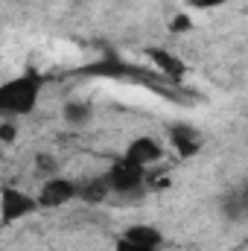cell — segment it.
<instances>
[{
	"label": "cell",
	"instance_id": "6da1fadb",
	"mask_svg": "<svg viewBox=\"0 0 248 251\" xmlns=\"http://www.w3.org/2000/svg\"><path fill=\"white\" fill-rule=\"evenodd\" d=\"M41 97V76L38 73H21L15 79H6L0 85V117L15 120L35 111Z\"/></svg>",
	"mask_w": 248,
	"mask_h": 251
},
{
	"label": "cell",
	"instance_id": "7a4b0ae2",
	"mask_svg": "<svg viewBox=\"0 0 248 251\" xmlns=\"http://www.w3.org/2000/svg\"><path fill=\"white\" fill-rule=\"evenodd\" d=\"M105 178V184H108V193H137V190L146 184V170L140 167V164H134V161H128V158H117L111 167H108V173L102 176Z\"/></svg>",
	"mask_w": 248,
	"mask_h": 251
},
{
	"label": "cell",
	"instance_id": "3957f363",
	"mask_svg": "<svg viewBox=\"0 0 248 251\" xmlns=\"http://www.w3.org/2000/svg\"><path fill=\"white\" fill-rule=\"evenodd\" d=\"M38 199L35 193H26L21 187H3L0 190V222H21L32 213H38Z\"/></svg>",
	"mask_w": 248,
	"mask_h": 251
},
{
	"label": "cell",
	"instance_id": "277c9868",
	"mask_svg": "<svg viewBox=\"0 0 248 251\" xmlns=\"http://www.w3.org/2000/svg\"><path fill=\"white\" fill-rule=\"evenodd\" d=\"M35 199H38V207H50V210L53 207H64L73 199H79V184L73 178L62 176V173H56V176L41 178V187L35 193Z\"/></svg>",
	"mask_w": 248,
	"mask_h": 251
},
{
	"label": "cell",
	"instance_id": "5b68a950",
	"mask_svg": "<svg viewBox=\"0 0 248 251\" xmlns=\"http://www.w3.org/2000/svg\"><path fill=\"white\" fill-rule=\"evenodd\" d=\"M164 155H167L164 143H161L158 137H152V134L131 137V140H128V146H125V158H128V161H134V164H140L143 170H149L152 164H161V161H164Z\"/></svg>",
	"mask_w": 248,
	"mask_h": 251
},
{
	"label": "cell",
	"instance_id": "8992f818",
	"mask_svg": "<svg viewBox=\"0 0 248 251\" xmlns=\"http://www.w3.org/2000/svg\"><path fill=\"white\" fill-rule=\"evenodd\" d=\"M149 62L155 64L167 79H173V82H178V79H184V73H187V67H184V62L175 56V53H170V50H164V47H152L149 53Z\"/></svg>",
	"mask_w": 248,
	"mask_h": 251
},
{
	"label": "cell",
	"instance_id": "52a82bcc",
	"mask_svg": "<svg viewBox=\"0 0 248 251\" xmlns=\"http://www.w3.org/2000/svg\"><path fill=\"white\" fill-rule=\"evenodd\" d=\"M123 237H128V240H134L137 246H146V249L158 251L161 246H164V234L155 228V225H146V222H134V225H128L123 231Z\"/></svg>",
	"mask_w": 248,
	"mask_h": 251
},
{
	"label": "cell",
	"instance_id": "ba28073f",
	"mask_svg": "<svg viewBox=\"0 0 248 251\" xmlns=\"http://www.w3.org/2000/svg\"><path fill=\"white\" fill-rule=\"evenodd\" d=\"M170 140H173V146H175V152H178L181 158H193V155H198V149H201L198 134L190 131V128H184V126L173 128V131H170Z\"/></svg>",
	"mask_w": 248,
	"mask_h": 251
},
{
	"label": "cell",
	"instance_id": "9c48e42d",
	"mask_svg": "<svg viewBox=\"0 0 248 251\" xmlns=\"http://www.w3.org/2000/svg\"><path fill=\"white\" fill-rule=\"evenodd\" d=\"M91 117H94V105L85 100H70L62 105V120L67 126H85L91 123Z\"/></svg>",
	"mask_w": 248,
	"mask_h": 251
},
{
	"label": "cell",
	"instance_id": "30bf717a",
	"mask_svg": "<svg viewBox=\"0 0 248 251\" xmlns=\"http://www.w3.org/2000/svg\"><path fill=\"white\" fill-rule=\"evenodd\" d=\"M79 199H85L88 204L105 201V199H108V184H105V178H94V181H88V184H79Z\"/></svg>",
	"mask_w": 248,
	"mask_h": 251
},
{
	"label": "cell",
	"instance_id": "8fae6325",
	"mask_svg": "<svg viewBox=\"0 0 248 251\" xmlns=\"http://www.w3.org/2000/svg\"><path fill=\"white\" fill-rule=\"evenodd\" d=\"M35 170H38L41 178L56 176V173H59V161H56L53 155H47V152H38V155H35Z\"/></svg>",
	"mask_w": 248,
	"mask_h": 251
},
{
	"label": "cell",
	"instance_id": "7c38bea8",
	"mask_svg": "<svg viewBox=\"0 0 248 251\" xmlns=\"http://www.w3.org/2000/svg\"><path fill=\"white\" fill-rule=\"evenodd\" d=\"M18 140V126L15 120H3L0 123V143H15Z\"/></svg>",
	"mask_w": 248,
	"mask_h": 251
},
{
	"label": "cell",
	"instance_id": "4fadbf2b",
	"mask_svg": "<svg viewBox=\"0 0 248 251\" xmlns=\"http://www.w3.org/2000/svg\"><path fill=\"white\" fill-rule=\"evenodd\" d=\"M111 251H152V249H146V246H137L134 240H128V237H117L114 240V246H111Z\"/></svg>",
	"mask_w": 248,
	"mask_h": 251
},
{
	"label": "cell",
	"instance_id": "5bb4252c",
	"mask_svg": "<svg viewBox=\"0 0 248 251\" xmlns=\"http://www.w3.org/2000/svg\"><path fill=\"white\" fill-rule=\"evenodd\" d=\"M184 3L190 6V9H204V12H207V9H219V6H225L228 0H184Z\"/></svg>",
	"mask_w": 248,
	"mask_h": 251
},
{
	"label": "cell",
	"instance_id": "9a60e30c",
	"mask_svg": "<svg viewBox=\"0 0 248 251\" xmlns=\"http://www.w3.org/2000/svg\"><path fill=\"white\" fill-rule=\"evenodd\" d=\"M190 26H193V24H190V18H187V15H175V18H173V24H170V29H173V32H187Z\"/></svg>",
	"mask_w": 248,
	"mask_h": 251
}]
</instances>
